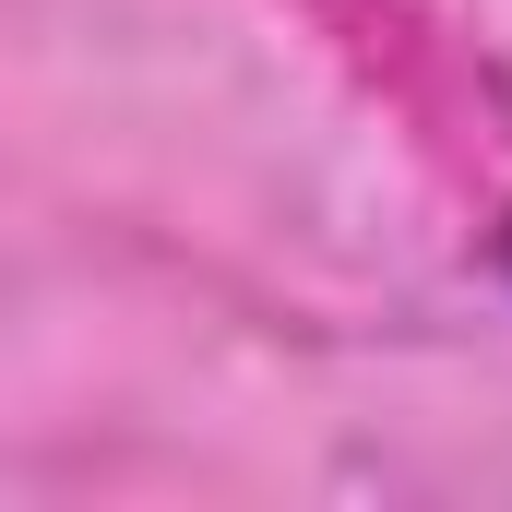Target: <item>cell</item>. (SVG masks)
I'll return each mask as SVG.
<instances>
[]
</instances>
